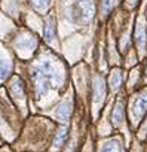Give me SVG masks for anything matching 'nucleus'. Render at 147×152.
Segmentation results:
<instances>
[{
    "label": "nucleus",
    "mask_w": 147,
    "mask_h": 152,
    "mask_svg": "<svg viewBox=\"0 0 147 152\" xmlns=\"http://www.w3.org/2000/svg\"><path fill=\"white\" fill-rule=\"evenodd\" d=\"M120 82H122V75H120V72L114 70L112 73V76H110V87H112V90H117L120 87Z\"/></svg>",
    "instance_id": "nucleus-13"
},
{
    "label": "nucleus",
    "mask_w": 147,
    "mask_h": 152,
    "mask_svg": "<svg viewBox=\"0 0 147 152\" xmlns=\"http://www.w3.org/2000/svg\"><path fill=\"white\" fill-rule=\"evenodd\" d=\"M56 116L62 122H67L70 119V116H71V106H70L68 102H64V103H61L56 107Z\"/></svg>",
    "instance_id": "nucleus-4"
},
{
    "label": "nucleus",
    "mask_w": 147,
    "mask_h": 152,
    "mask_svg": "<svg viewBox=\"0 0 147 152\" xmlns=\"http://www.w3.org/2000/svg\"><path fill=\"white\" fill-rule=\"evenodd\" d=\"M48 2H49V0H31L33 6H34L36 9H40V11L48 6Z\"/></svg>",
    "instance_id": "nucleus-16"
},
{
    "label": "nucleus",
    "mask_w": 147,
    "mask_h": 152,
    "mask_svg": "<svg viewBox=\"0 0 147 152\" xmlns=\"http://www.w3.org/2000/svg\"><path fill=\"white\" fill-rule=\"evenodd\" d=\"M101 152H123L122 149V145L117 139H113V140H109L107 143H104Z\"/></svg>",
    "instance_id": "nucleus-8"
},
{
    "label": "nucleus",
    "mask_w": 147,
    "mask_h": 152,
    "mask_svg": "<svg viewBox=\"0 0 147 152\" xmlns=\"http://www.w3.org/2000/svg\"><path fill=\"white\" fill-rule=\"evenodd\" d=\"M135 40H137V45L143 49L144 46H146V27H144V24L143 23H140L138 26H137V31H135Z\"/></svg>",
    "instance_id": "nucleus-7"
},
{
    "label": "nucleus",
    "mask_w": 147,
    "mask_h": 152,
    "mask_svg": "<svg viewBox=\"0 0 147 152\" xmlns=\"http://www.w3.org/2000/svg\"><path fill=\"white\" fill-rule=\"evenodd\" d=\"M95 94H94V100L97 102V103H100L101 100H103V97H104V94H106V87H104V81L101 79V78H97L95 79Z\"/></svg>",
    "instance_id": "nucleus-6"
},
{
    "label": "nucleus",
    "mask_w": 147,
    "mask_h": 152,
    "mask_svg": "<svg viewBox=\"0 0 147 152\" xmlns=\"http://www.w3.org/2000/svg\"><path fill=\"white\" fill-rule=\"evenodd\" d=\"M33 81H34V87H36V91H37V94L42 97V96H45L46 93H48V90H49V85H51V81H49V78L46 76V73L40 69V66H37L34 70H33Z\"/></svg>",
    "instance_id": "nucleus-2"
},
{
    "label": "nucleus",
    "mask_w": 147,
    "mask_h": 152,
    "mask_svg": "<svg viewBox=\"0 0 147 152\" xmlns=\"http://www.w3.org/2000/svg\"><path fill=\"white\" fill-rule=\"evenodd\" d=\"M9 72V67H8V63L0 57V81H3L6 78V75Z\"/></svg>",
    "instance_id": "nucleus-15"
},
{
    "label": "nucleus",
    "mask_w": 147,
    "mask_h": 152,
    "mask_svg": "<svg viewBox=\"0 0 147 152\" xmlns=\"http://www.w3.org/2000/svg\"><path fill=\"white\" fill-rule=\"evenodd\" d=\"M132 112L137 118H141L146 112H147V91H144L143 94H140L132 106Z\"/></svg>",
    "instance_id": "nucleus-3"
},
{
    "label": "nucleus",
    "mask_w": 147,
    "mask_h": 152,
    "mask_svg": "<svg viewBox=\"0 0 147 152\" xmlns=\"http://www.w3.org/2000/svg\"><path fill=\"white\" fill-rule=\"evenodd\" d=\"M36 46V42L33 40V37H30V36H27V37H22L20 42H18V48L21 49V51H33V48Z\"/></svg>",
    "instance_id": "nucleus-10"
},
{
    "label": "nucleus",
    "mask_w": 147,
    "mask_h": 152,
    "mask_svg": "<svg viewBox=\"0 0 147 152\" xmlns=\"http://www.w3.org/2000/svg\"><path fill=\"white\" fill-rule=\"evenodd\" d=\"M67 137H68V131H67V128H61V130L58 131V134L55 136L54 146H55V148H59V146H62V145L65 143Z\"/></svg>",
    "instance_id": "nucleus-11"
},
{
    "label": "nucleus",
    "mask_w": 147,
    "mask_h": 152,
    "mask_svg": "<svg viewBox=\"0 0 147 152\" xmlns=\"http://www.w3.org/2000/svg\"><path fill=\"white\" fill-rule=\"evenodd\" d=\"M94 3L91 0H77L75 5H71V15L70 20L77 24L89 23L94 17Z\"/></svg>",
    "instance_id": "nucleus-1"
},
{
    "label": "nucleus",
    "mask_w": 147,
    "mask_h": 152,
    "mask_svg": "<svg viewBox=\"0 0 147 152\" xmlns=\"http://www.w3.org/2000/svg\"><path fill=\"white\" fill-rule=\"evenodd\" d=\"M112 121L114 125L120 124L123 121V104L122 103H117L113 109V115H112Z\"/></svg>",
    "instance_id": "nucleus-9"
},
{
    "label": "nucleus",
    "mask_w": 147,
    "mask_h": 152,
    "mask_svg": "<svg viewBox=\"0 0 147 152\" xmlns=\"http://www.w3.org/2000/svg\"><path fill=\"white\" fill-rule=\"evenodd\" d=\"M114 3H116V0H101V11H103V14L107 15L113 9Z\"/></svg>",
    "instance_id": "nucleus-14"
},
{
    "label": "nucleus",
    "mask_w": 147,
    "mask_h": 152,
    "mask_svg": "<svg viewBox=\"0 0 147 152\" xmlns=\"http://www.w3.org/2000/svg\"><path fill=\"white\" fill-rule=\"evenodd\" d=\"M43 36H45V40L46 42H52L55 39V20L52 17L45 24V33H43Z\"/></svg>",
    "instance_id": "nucleus-5"
},
{
    "label": "nucleus",
    "mask_w": 147,
    "mask_h": 152,
    "mask_svg": "<svg viewBox=\"0 0 147 152\" xmlns=\"http://www.w3.org/2000/svg\"><path fill=\"white\" fill-rule=\"evenodd\" d=\"M11 90H12V93H14L17 97H22L24 87H22L20 78H14V79H12V82H11Z\"/></svg>",
    "instance_id": "nucleus-12"
}]
</instances>
